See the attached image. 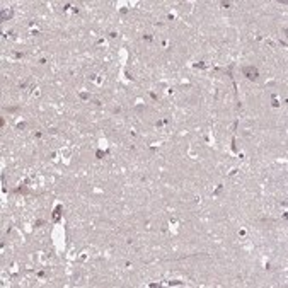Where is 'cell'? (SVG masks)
<instances>
[{"mask_svg": "<svg viewBox=\"0 0 288 288\" xmlns=\"http://www.w3.org/2000/svg\"><path fill=\"white\" fill-rule=\"evenodd\" d=\"M244 72H246V75H247L249 78H256V75H258V72L252 70V68H244Z\"/></svg>", "mask_w": 288, "mask_h": 288, "instance_id": "1", "label": "cell"}]
</instances>
